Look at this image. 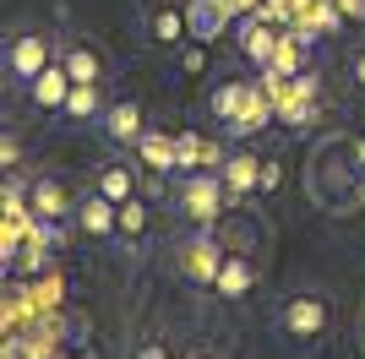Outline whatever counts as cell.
Segmentation results:
<instances>
[{
	"label": "cell",
	"instance_id": "cell-1",
	"mask_svg": "<svg viewBox=\"0 0 365 359\" xmlns=\"http://www.w3.org/2000/svg\"><path fill=\"white\" fill-rule=\"evenodd\" d=\"M229 207V191H224V175L218 169H197V175H180L175 180V212H180L191 229H213Z\"/></svg>",
	"mask_w": 365,
	"mask_h": 359
},
{
	"label": "cell",
	"instance_id": "cell-2",
	"mask_svg": "<svg viewBox=\"0 0 365 359\" xmlns=\"http://www.w3.org/2000/svg\"><path fill=\"white\" fill-rule=\"evenodd\" d=\"M55 60H61L55 33H11L6 38V76H11V88H33Z\"/></svg>",
	"mask_w": 365,
	"mask_h": 359
},
{
	"label": "cell",
	"instance_id": "cell-3",
	"mask_svg": "<svg viewBox=\"0 0 365 359\" xmlns=\"http://www.w3.org/2000/svg\"><path fill=\"white\" fill-rule=\"evenodd\" d=\"M278 327H284V338H294V343H322L327 327H333V305H327V294H311V288H305V294L284 299Z\"/></svg>",
	"mask_w": 365,
	"mask_h": 359
},
{
	"label": "cell",
	"instance_id": "cell-4",
	"mask_svg": "<svg viewBox=\"0 0 365 359\" xmlns=\"http://www.w3.org/2000/svg\"><path fill=\"white\" fill-rule=\"evenodd\" d=\"M262 88L273 93V109H278L284 125H311V120H317V82H311V76L262 71Z\"/></svg>",
	"mask_w": 365,
	"mask_h": 359
},
{
	"label": "cell",
	"instance_id": "cell-5",
	"mask_svg": "<svg viewBox=\"0 0 365 359\" xmlns=\"http://www.w3.org/2000/svg\"><path fill=\"white\" fill-rule=\"evenodd\" d=\"M278 109H273V93L262 88V76L257 82H245V104H240V115L224 125V136H235V142H245V136H257L267 120H273Z\"/></svg>",
	"mask_w": 365,
	"mask_h": 359
},
{
	"label": "cell",
	"instance_id": "cell-6",
	"mask_svg": "<svg viewBox=\"0 0 365 359\" xmlns=\"http://www.w3.org/2000/svg\"><path fill=\"white\" fill-rule=\"evenodd\" d=\"M28 207H33V218H44V224H61V218H76V196L66 191L61 180L38 175V180L28 185Z\"/></svg>",
	"mask_w": 365,
	"mask_h": 359
},
{
	"label": "cell",
	"instance_id": "cell-7",
	"mask_svg": "<svg viewBox=\"0 0 365 359\" xmlns=\"http://www.w3.org/2000/svg\"><path fill=\"white\" fill-rule=\"evenodd\" d=\"M218 261H224V251H218V239L207 234V229H197V234L185 239V251H180V272L191 278V283H207V288H213Z\"/></svg>",
	"mask_w": 365,
	"mask_h": 359
},
{
	"label": "cell",
	"instance_id": "cell-8",
	"mask_svg": "<svg viewBox=\"0 0 365 359\" xmlns=\"http://www.w3.org/2000/svg\"><path fill=\"white\" fill-rule=\"evenodd\" d=\"M76 224L88 229L93 239H115V234H120V202H109L104 191L76 196Z\"/></svg>",
	"mask_w": 365,
	"mask_h": 359
},
{
	"label": "cell",
	"instance_id": "cell-9",
	"mask_svg": "<svg viewBox=\"0 0 365 359\" xmlns=\"http://www.w3.org/2000/svg\"><path fill=\"white\" fill-rule=\"evenodd\" d=\"M185 16H191V33H197L202 44H218L229 28H235V0H191L185 6Z\"/></svg>",
	"mask_w": 365,
	"mask_h": 359
},
{
	"label": "cell",
	"instance_id": "cell-10",
	"mask_svg": "<svg viewBox=\"0 0 365 359\" xmlns=\"http://www.w3.org/2000/svg\"><path fill=\"white\" fill-rule=\"evenodd\" d=\"M235 38H240V55L251 60V66H267L273 60V49H278V38H284V28L278 22H267V16H245L240 28H235Z\"/></svg>",
	"mask_w": 365,
	"mask_h": 359
},
{
	"label": "cell",
	"instance_id": "cell-11",
	"mask_svg": "<svg viewBox=\"0 0 365 359\" xmlns=\"http://www.w3.org/2000/svg\"><path fill=\"white\" fill-rule=\"evenodd\" d=\"M257 288V261L245 251H224V261H218V278H213V294L218 299H245Z\"/></svg>",
	"mask_w": 365,
	"mask_h": 359
},
{
	"label": "cell",
	"instance_id": "cell-12",
	"mask_svg": "<svg viewBox=\"0 0 365 359\" xmlns=\"http://www.w3.org/2000/svg\"><path fill=\"white\" fill-rule=\"evenodd\" d=\"M98 125H104V136L115 142V147H137L142 136H148V125H142V104H137V98H120V104H109Z\"/></svg>",
	"mask_w": 365,
	"mask_h": 359
},
{
	"label": "cell",
	"instance_id": "cell-13",
	"mask_svg": "<svg viewBox=\"0 0 365 359\" xmlns=\"http://www.w3.org/2000/svg\"><path fill=\"white\" fill-rule=\"evenodd\" d=\"M262 158L257 152H229L224 158V169H218V175H224V191H229V202H240V196H257L262 191Z\"/></svg>",
	"mask_w": 365,
	"mask_h": 359
},
{
	"label": "cell",
	"instance_id": "cell-14",
	"mask_svg": "<svg viewBox=\"0 0 365 359\" xmlns=\"http://www.w3.org/2000/svg\"><path fill=\"white\" fill-rule=\"evenodd\" d=\"M71 88H76V82H71V71H66L61 60H55V66H49V71H44V76H38V82L28 88V98H33L38 109H44V115H61V109H66V98H71Z\"/></svg>",
	"mask_w": 365,
	"mask_h": 359
},
{
	"label": "cell",
	"instance_id": "cell-15",
	"mask_svg": "<svg viewBox=\"0 0 365 359\" xmlns=\"http://www.w3.org/2000/svg\"><path fill=\"white\" fill-rule=\"evenodd\" d=\"M311 44H317V38H305L300 28H284V38H278L273 60H267L262 71H278V76H305V55H311Z\"/></svg>",
	"mask_w": 365,
	"mask_h": 359
},
{
	"label": "cell",
	"instance_id": "cell-16",
	"mask_svg": "<svg viewBox=\"0 0 365 359\" xmlns=\"http://www.w3.org/2000/svg\"><path fill=\"white\" fill-rule=\"evenodd\" d=\"M61 66L71 71V82H104V76H109V55L98 44H66Z\"/></svg>",
	"mask_w": 365,
	"mask_h": 359
},
{
	"label": "cell",
	"instance_id": "cell-17",
	"mask_svg": "<svg viewBox=\"0 0 365 359\" xmlns=\"http://www.w3.org/2000/svg\"><path fill=\"white\" fill-rule=\"evenodd\" d=\"M294 28H300L305 38H333V33L349 28V22H344V11H338L333 0H305L300 16H294Z\"/></svg>",
	"mask_w": 365,
	"mask_h": 359
},
{
	"label": "cell",
	"instance_id": "cell-18",
	"mask_svg": "<svg viewBox=\"0 0 365 359\" xmlns=\"http://www.w3.org/2000/svg\"><path fill=\"white\" fill-rule=\"evenodd\" d=\"M175 147H180V175H197V169H224L229 152L218 147V142H207V136H175Z\"/></svg>",
	"mask_w": 365,
	"mask_h": 359
},
{
	"label": "cell",
	"instance_id": "cell-19",
	"mask_svg": "<svg viewBox=\"0 0 365 359\" xmlns=\"http://www.w3.org/2000/svg\"><path fill=\"white\" fill-rule=\"evenodd\" d=\"M137 158H142V169H153V175H169V169H180V147H175V136H164V131H148L137 142Z\"/></svg>",
	"mask_w": 365,
	"mask_h": 359
},
{
	"label": "cell",
	"instance_id": "cell-20",
	"mask_svg": "<svg viewBox=\"0 0 365 359\" xmlns=\"http://www.w3.org/2000/svg\"><path fill=\"white\" fill-rule=\"evenodd\" d=\"M104 109H109V104H104V93H98V82H76L61 115L76 120V125H82V120H93V125H98V120H104Z\"/></svg>",
	"mask_w": 365,
	"mask_h": 359
},
{
	"label": "cell",
	"instance_id": "cell-21",
	"mask_svg": "<svg viewBox=\"0 0 365 359\" xmlns=\"http://www.w3.org/2000/svg\"><path fill=\"white\" fill-rule=\"evenodd\" d=\"M93 191H104L109 202H131V196H137V169L131 164H104L93 175Z\"/></svg>",
	"mask_w": 365,
	"mask_h": 359
},
{
	"label": "cell",
	"instance_id": "cell-22",
	"mask_svg": "<svg viewBox=\"0 0 365 359\" xmlns=\"http://www.w3.org/2000/svg\"><path fill=\"white\" fill-rule=\"evenodd\" d=\"M148 33H153V44H180L185 33H191V16L175 11V6H158L153 22H148Z\"/></svg>",
	"mask_w": 365,
	"mask_h": 359
},
{
	"label": "cell",
	"instance_id": "cell-23",
	"mask_svg": "<svg viewBox=\"0 0 365 359\" xmlns=\"http://www.w3.org/2000/svg\"><path fill=\"white\" fill-rule=\"evenodd\" d=\"M207 104H213V115H218V131H224L229 120L240 115V104H245V82H218Z\"/></svg>",
	"mask_w": 365,
	"mask_h": 359
},
{
	"label": "cell",
	"instance_id": "cell-24",
	"mask_svg": "<svg viewBox=\"0 0 365 359\" xmlns=\"http://www.w3.org/2000/svg\"><path fill=\"white\" fill-rule=\"evenodd\" d=\"M120 234L125 239H142V234H148V202H142V196L120 202Z\"/></svg>",
	"mask_w": 365,
	"mask_h": 359
},
{
	"label": "cell",
	"instance_id": "cell-25",
	"mask_svg": "<svg viewBox=\"0 0 365 359\" xmlns=\"http://www.w3.org/2000/svg\"><path fill=\"white\" fill-rule=\"evenodd\" d=\"M33 311L44 316V311H55V305H61V278H55V272H49V278H38V283H33Z\"/></svg>",
	"mask_w": 365,
	"mask_h": 359
},
{
	"label": "cell",
	"instance_id": "cell-26",
	"mask_svg": "<svg viewBox=\"0 0 365 359\" xmlns=\"http://www.w3.org/2000/svg\"><path fill=\"white\" fill-rule=\"evenodd\" d=\"M0 164H6V169H16V164H22V142H16V131H6V136H0Z\"/></svg>",
	"mask_w": 365,
	"mask_h": 359
},
{
	"label": "cell",
	"instance_id": "cell-27",
	"mask_svg": "<svg viewBox=\"0 0 365 359\" xmlns=\"http://www.w3.org/2000/svg\"><path fill=\"white\" fill-rule=\"evenodd\" d=\"M349 88H360V93H365V44L349 55Z\"/></svg>",
	"mask_w": 365,
	"mask_h": 359
},
{
	"label": "cell",
	"instance_id": "cell-28",
	"mask_svg": "<svg viewBox=\"0 0 365 359\" xmlns=\"http://www.w3.org/2000/svg\"><path fill=\"white\" fill-rule=\"evenodd\" d=\"M333 6L344 11V22H354V28L365 22V0H333Z\"/></svg>",
	"mask_w": 365,
	"mask_h": 359
},
{
	"label": "cell",
	"instance_id": "cell-29",
	"mask_svg": "<svg viewBox=\"0 0 365 359\" xmlns=\"http://www.w3.org/2000/svg\"><path fill=\"white\" fill-rule=\"evenodd\" d=\"M137 359H169V348H164V343H142Z\"/></svg>",
	"mask_w": 365,
	"mask_h": 359
},
{
	"label": "cell",
	"instance_id": "cell-30",
	"mask_svg": "<svg viewBox=\"0 0 365 359\" xmlns=\"http://www.w3.org/2000/svg\"><path fill=\"white\" fill-rule=\"evenodd\" d=\"M262 6H267V0H235V11H240V16H257Z\"/></svg>",
	"mask_w": 365,
	"mask_h": 359
},
{
	"label": "cell",
	"instance_id": "cell-31",
	"mask_svg": "<svg viewBox=\"0 0 365 359\" xmlns=\"http://www.w3.org/2000/svg\"><path fill=\"white\" fill-rule=\"evenodd\" d=\"M169 359H180V354H169Z\"/></svg>",
	"mask_w": 365,
	"mask_h": 359
}]
</instances>
